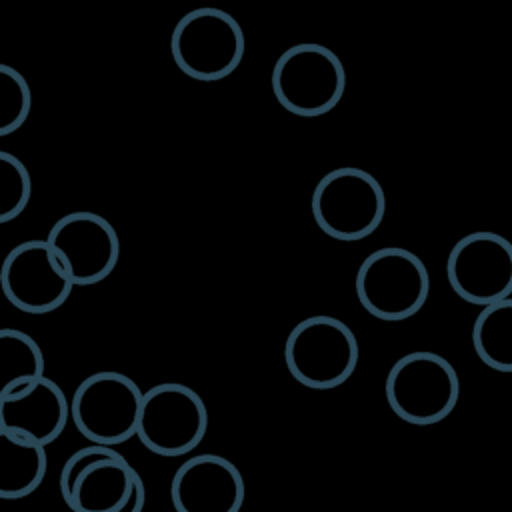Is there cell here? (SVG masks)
I'll list each match as a JSON object with an SVG mask.
<instances>
[{
  "label": "cell",
  "mask_w": 512,
  "mask_h": 512,
  "mask_svg": "<svg viewBox=\"0 0 512 512\" xmlns=\"http://www.w3.org/2000/svg\"><path fill=\"white\" fill-rule=\"evenodd\" d=\"M58 486L72 512H142L146 504L144 480L110 446L90 444L70 454Z\"/></svg>",
  "instance_id": "cell-1"
},
{
  "label": "cell",
  "mask_w": 512,
  "mask_h": 512,
  "mask_svg": "<svg viewBox=\"0 0 512 512\" xmlns=\"http://www.w3.org/2000/svg\"><path fill=\"white\" fill-rule=\"evenodd\" d=\"M354 288L360 306L368 314L384 322H402L426 304L430 274L414 252L384 246L360 262Z\"/></svg>",
  "instance_id": "cell-2"
},
{
  "label": "cell",
  "mask_w": 512,
  "mask_h": 512,
  "mask_svg": "<svg viewBox=\"0 0 512 512\" xmlns=\"http://www.w3.org/2000/svg\"><path fill=\"white\" fill-rule=\"evenodd\" d=\"M276 102L302 118L324 116L334 110L346 90V70L330 48L302 42L286 48L274 62L270 76Z\"/></svg>",
  "instance_id": "cell-3"
},
{
  "label": "cell",
  "mask_w": 512,
  "mask_h": 512,
  "mask_svg": "<svg viewBox=\"0 0 512 512\" xmlns=\"http://www.w3.org/2000/svg\"><path fill=\"white\" fill-rule=\"evenodd\" d=\"M384 394L390 410L414 426L448 418L460 398L456 368L440 354L416 350L400 356L386 374Z\"/></svg>",
  "instance_id": "cell-4"
},
{
  "label": "cell",
  "mask_w": 512,
  "mask_h": 512,
  "mask_svg": "<svg viewBox=\"0 0 512 512\" xmlns=\"http://www.w3.org/2000/svg\"><path fill=\"white\" fill-rule=\"evenodd\" d=\"M316 226L340 242L368 238L382 224L386 194L370 172L356 166H340L326 172L310 200Z\"/></svg>",
  "instance_id": "cell-5"
},
{
  "label": "cell",
  "mask_w": 512,
  "mask_h": 512,
  "mask_svg": "<svg viewBox=\"0 0 512 512\" xmlns=\"http://www.w3.org/2000/svg\"><path fill=\"white\" fill-rule=\"evenodd\" d=\"M360 346L348 324L318 314L300 320L284 342L290 376L312 390L342 386L356 370Z\"/></svg>",
  "instance_id": "cell-6"
},
{
  "label": "cell",
  "mask_w": 512,
  "mask_h": 512,
  "mask_svg": "<svg viewBox=\"0 0 512 512\" xmlns=\"http://www.w3.org/2000/svg\"><path fill=\"white\" fill-rule=\"evenodd\" d=\"M246 38L228 12L202 6L186 12L170 36V54L180 72L198 82L230 76L242 62Z\"/></svg>",
  "instance_id": "cell-7"
},
{
  "label": "cell",
  "mask_w": 512,
  "mask_h": 512,
  "mask_svg": "<svg viewBox=\"0 0 512 512\" xmlns=\"http://www.w3.org/2000/svg\"><path fill=\"white\" fill-rule=\"evenodd\" d=\"M142 394L130 376L100 370L76 386L70 398V418L86 440L114 448L136 436Z\"/></svg>",
  "instance_id": "cell-8"
},
{
  "label": "cell",
  "mask_w": 512,
  "mask_h": 512,
  "mask_svg": "<svg viewBox=\"0 0 512 512\" xmlns=\"http://www.w3.org/2000/svg\"><path fill=\"white\" fill-rule=\"evenodd\" d=\"M208 410L196 390L162 382L142 394L136 436L152 454L174 458L192 452L206 436Z\"/></svg>",
  "instance_id": "cell-9"
},
{
  "label": "cell",
  "mask_w": 512,
  "mask_h": 512,
  "mask_svg": "<svg viewBox=\"0 0 512 512\" xmlns=\"http://www.w3.org/2000/svg\"><path fill=\"white\" fill-rule=\"evenodd\" d=\"M446 278L454 294L488 306L512 294V242L498 232L478 230L462 236L446 258Z\"/></svg>",
  "instance_id": "cell-10"
},
{
  "label": "cell",
  "mask_w": 512,
  "mask_h": 512,
  "mask_svg": "<svg viewBox=\"0 0 512 512\" xmlns=\"http://www.w3.org/2000/svg\"><path fill=\"white\" fill-rule=\"evenodd\" d=\"M46 244L72 286H92L106 280L120 258L116 228L90 210L58 218L48 232Z\"/></svg>",
  "instance_id": "cell-11"
},
{
  "label": "cell",
  "mask_w": 512,
  "mask_h": 512,
  "mask_svg": "<svg viewBox=\"0 0 512 512\" xmlns=\"http://www.w3.org/2000/svg\"><path fill=\"white\" fill-rule=\"evenodd\" d=\"M0 288L20 312L48 314L70 298L74 286L46 240H24L4 256Z\"/></svg>",
  "instance_id": "cell-12"
},
{
  "label": "cell",
  "mask_w": 512,
  "mask_h": 512,
  "mask_svg": "<svg viewBox=\"0 0 512 512\" xmlns=\"http://www.w3.org/2000/svg\"><path fill=\"white\" fill-rule=\"evenodd\" d=\"M246 496L236 464L220 454H198L180 464L170 482L176 512H240Z\"/></svg>",
  "instance_id": "cell-13"
},
{
  "label": "cell",
  "mask_w": 512,
  "mask_h": 512,
  "mask_svg": "<svg viewBox=\"0 0 512 512\" xmlns=\"http://www.w3.org/2000/svg\"><path fill=\"white\" fill-rule=\"evenodd\" d=\"M68 418L70 400L46 376L0 398V428L42 448L64 432Z\"/></svg>",
  "instance_id": "cell-14"
},
{
  "label": "cell",
  "mask_w": 512,
  "mask_h": 512,
  "mask_svg": "<svg viewBox=\"0 0 512 512\" xmlns=\"http://www.w3.org/2000/svg\"><path fill=\"white\" fill-rule=\"evenodd\" d=\"M48 468L46 448L0 428V498L30 496L44 480Z\"/></svg>",
  "instance_id": "cell-15"
},
{
  "label": "cell",
  "mask_w": 512,
  "mask_h": 512,
  "mask_svg": "<svg viewBox=\"0 0 512 512\" xmlns=\"http://www.w3.org/2000/svg\"><path fill=\"white\" fill-rule=\"evenodd\" d=\"M472 346L482 364L512 374V298L484 306L472 324Z\"/></svg>",
  "instance_id": "cell-16"
},
{
  "label": "cell",
  "mask_w": 512,
  "mask_h": 512,
  "mask_svg": "<svg viewBox=\"0 0 512 512\" xmlns=\"http://www.w3.org/2000/svg\"><path fill=\"white\" fill-rule=\"evenodd\" d=\"M44 354L38 342L16 328H0V398L40 380Z\"/></svg>",
  "instance_id": "cell-17"
},
{
  "label": "cell",
  "mask_w": 512,
  "mask_h": 512,
  "mask_svg": "<svg viewBox=\"0 0 512 512\" xmlns=\"http://www.w3.org/2000/svg\"><path fill=\"white\" fill-rule=\"evenodd\" d=\"M32 110L28 80L14 66L0 64V138L24 126Z\"/></svg>",
  "instance_id": "cell-18"
},
{
  "label": "cell",
  "mask_w": 512,
  "mask_h": 512,
  "mask_svg": "<svg viewBox=\"0 0 512 512\" xmlns=\"http://www.w3.org/2000/svg\"><path fill=\"white\" fill-rule=\"evenodd\" d=\"M32 196V176L14 154L0 150V224L18 218Z\"/></svg>",
  "instance_id": "cell-19"
}]
</instances>
